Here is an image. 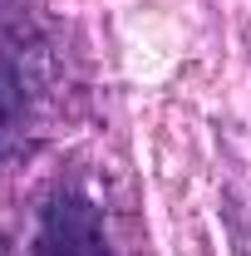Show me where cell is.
Masks as SVG:
<instances>
[{
  "label": "cell",
  "mask_w": 251,
  "mask_h": 256,
  "mask_svg": "<svg viewBox=\"0 0 251 256\" xmlns=\"http://www.w3.org/2000/svg\"><path fill=\"white\" fill-rule=\"evenodd\" d=\"M34 256H114L104 212L79 182H60L50 192L34 232Z\"/></svg>",
  "instance_id": "1"
},
{
  "label": "cell",
  "mask_w": 251,
  "mask_h": 256,
  "mask_svg": "<svg viewBox=\"0 0 251 256\" xmlns=\"http://www.w3.org/2000/svg\"><path fill=\"white\" fill-rule=\"evenodd\" d=\"M25 118H30V54L20 25L0 10V148L20 138Z\"/></svg>",
  "instance_id": "2"
},
{
  "label": "cell",
  "mask_w": 251,
  "mask_h": 256,
  "mask_svg": "<svg viewBox=\"0 0 251 256\" xmlns=\"http://www.w3.org/2000/svg\"><path fill=\"white\" fill-rule=\"evenodd\" d=\"M0 256H10V252H5V242H0Z\"/></svg>",
  "instance_id": "3"
}]
</instances>
